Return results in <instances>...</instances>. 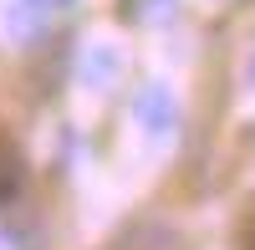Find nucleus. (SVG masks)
<instances>
[{
	"label": "nucleus",
	"mask_w": 255,
	"mask_h": 250,
	"mask_svg": "<svg viewBox=\"0 0 255 250\" xmlns=\"http://www.w3.org/2000/svg\"><path fill=\"white\" fill-rule=\"evenodd\" d=\"M123 10L133 15V20H158L174 10V0H123Z\"/></svg>",
	"instance_id": "obj_5"
},
{
	"label": "nucleus",
	"mask_w": 255,
	"mask_h": 250,
	"mask_svg": "<svg viewBox=\"0 0 255 250\" xmlns=\"http://www.w3.org/2000/svg\"><path fill=\"white\" fill-rule=\"evenodd\" d=\"M138 123L153 138H174L179 133V102H174V92H168L163 82H148L138 92Z\"/></svg>",
	"instance_id": "obj_2"
},
{
	"label": "nucleus",
	"mask_w": 255,
	"mask_h": 250,
	"mask_svg": "<svg viewBox=\"0 0 255 250\" xmlns=\"http://www.w3.org/2000/svg\"><path fill=\"white\" fill-rule=\"evenodd\" d=\"M113 72H118V56H113L108 46H97V51L87 56V82H92V87H108Z\"/></svg>",
	"instance_id": "obj_4"
},
{
	"label": "nucleus",
	"mask_w": 255,
	"mask_h": 250,
	"mask_svg": "<svg viewBox=\"0 0 255 250\" xmlns=\"http://www.w3.org/2000/svg\"><path fill=\"white\" fill-rule=\"evenodd\" d=\"M56 5L61 0H0V31L10 41H36L46 31V20H51Z\"/></svg>",
	"instance_id": "obj_1"
},
{
	"label": "nucleus",
	"mask_w": 255,
	"mask_h": 250,
	"mask_svg": "<svg viewBox=\"0 0 255 250\" xmlns=\"http://www.w3.org/2000/svg\"><path fill=\"white\" fill-rule=\"evenodd\" d=\"M240 250H255V210H250V220L240 225Z\"/></svg>",
	"instance_id": "obj_6"
},
{
	"label": "nucleus",
	"mask_w": 255,
	"mask_h": 250,
	"mask_svg": "<svg viewBox=\"0 0 255 250\" xmlns=\"http://www.w3.org/2000/svg\"><path fill=\"white\" fill-rule=\"evenodd\" d=\"M20 189H26V158H20V148L0 133V204H10Z\"/></svg>",
	"instance_id": "obj_3"
}]
</instances>
